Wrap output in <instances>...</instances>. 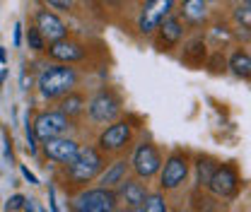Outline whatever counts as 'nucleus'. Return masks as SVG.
Segmentation results:
<instances>
[{"mask_svg": "<svg viewBox=\"0 0 251 212\" xmlns=\"http://www.w3.org/2000/svg\"><path fill=\"white\" fill-rule=\"evenodd\" d=\"M80 82V75L73 65H63V63H51L46 68H41L39 77H36V87L39 94L49 101L53 99H63L65 94L75 92Z\"/></svg>", "mask_w": 251, "mask_h": 212, "instance_id": "f257e3e1", "label": "nucleus"}, {"mask_svg": "<svg viewBox=\"0 0 251 212\" xmlns=\"http://www.w3.org/2000/svg\"><path fill=\"white\" fill-rule=\"evenodd\" d=\"M106 162H104V154L97 150L94 145H82L77 152V159L68 166L65 171V179L73 183V186H87L99 179V174L104 171Z\"/></svg>", "mask_w": 251, "mask_h": 212, "instance_id": "f03ea898", "label": "nucleus"}, {"mask_svg": "<svg viewBox=\"0 0 251 212\" xmlns=\"http://www.w3.org/2000/svg\"><path fill=\"white\" fill-rule=\"evenodd\" d=\"M119 210V195L109 188H82L73 195L70 212H116Z\"/></svg>", "mask_w": 251, "mask_h": 212, "instance_id": "7ed1b4c3", "label": "nucleus"}, {"mask_svg": "<svg viewBox=\"0 0 251 212\" xmlns=\"http://www.w3.org/2000/svg\"><path fill=\"white\" fill-rule=\"evenodd\" d=\"M121 106H124L121 104V96L114 90L104 87V90H99L87 101V109L85 111H87V116H90L92 123H114V121H119V116H121Z\"/></svg>", "mask_w": 251, "mask_h": 212, "instance_id": "20e7f679", "label": "nucleus"}, {"mask_svg": "<svg viewBox=\"0 0 251 212\" xmlns=\"http://www.w3.org/2000/svg\"><path fill=\"white\" fill-rule=\"evenodd\" d=\"M188 169H191L188 154L181 150H174L162 162V169H159V188H162V190H176L179 186L186 183Z\"/></svg>", "mask_w": 251, "mask_h": 212, "instance_id": "39448f33", "label": "nucleus"}, {"mask_svg": "<svg viewBox=\"0 0 251 212\" xmlns=\"http://www.w3.org/2000/svg\"><path fill=\"white\" fill-rule=\"evenodd\" d=\"M133 140V125L126 121V118H119V121L109 123L99 138H97V150L101 154H116V152H124Z\"/></svg>", "mask_w": 251, "mask_h": 212, "instance_id": "423d86ee", "label": "nucleus"}, {"mask_svg": "<svg viewBox=\"0 0 251 212\" xmlns=\"http://www.w3.org/2000/svg\"><path fill=\"white\" fill-rule=\"evenodd\" d=\"M130 169H133L135 179H140V181H150L152 176H157L159 169H162V154L157 150V145H152V142H140L133 150Z\"/></svg>", "mask_w": 251, "mask_h": 212, "instance_id": "0eeeda50", "label": "nucleus"}, {"mask_svg": "<svg viewBox=\"0 0 251 212\" xmlns=\"http://www.w3.org/2000/svg\"><path fill=\"white\" fill-rule=\"evenodd\" d=\"M70 125H73L70 118H65L61 111H39L36 118L31 121V130H34L36 140L46 142V140H53V138L65 135V130Z\"/></svg>", "mask_w": 251, "mask_h": 212, "instance_id": "6e6552de", "label": "nucleus"}, {"mask_svg": "<svg viewBox=\"0 0 251 212\" xmlns=\"http://www.w3.org/2000/svg\"><path fill=\"white\" fill-rule=\"evenodd\" d=\"M172 10H174V0H145L138 15V31L150 36L172 15Z\"/></svg>", "mask_w": 251, "mask_h": 212, "instance_id": "1a4fd4ad", "label": "nucleus"}, {"mask_svg": "<svg viewBox=\"0 0 251 212\" xmlns=\"http://www.w3.org/2000/svg\"><path fill=\"white\" fill-rule=\"evenodd\" d=\"M80 142L68 138V135H61V138H53V140H46L41 142V150L46 154V159L56 162V164H65L70 166L75 159H77V152H80Z\"/></svg>", "mask_w": 251, "mask_h": 212, "instance_id": "9d476101", "label": "nucleus"}, {"mask_svg": "<svg viewBox=\"0 0 251 212\" xmlns=\"http://www.w3.org/2000/svg\"><path fill=\"white\" fill-rule=\"evenodd\" d=\"M34 27L39 29V34L44 36L46 44H53V41H61L68 36V27L63 24V20L51 12V10H39L34 15Z\"/></svg>", "mask_w": 251, "mask_h": 212, "instance_id": "9b49d317", "label": "nucleus"}, {"mask_svg": "<svg viewBox=\"0 0 251 212\" xmlns=\"http://www.w3.org/2000/svg\"><path fill=\"white\" fill-rule=\"evenodd\" d=\"M46 53H49V58L56 63H63V65H73V63H80L85 61V56H87V51H85V46L82 44H77V41H73V39H61V41H53V44H49L46 46Z\"/></svg>", "mask_w": 251, "mask_h": 212, "instance_id": "f8f14e48", "label": "nucleus"}, {"mask_svg": "<svg viewBox=\"0 0 251 212\" xmlns=\"http://www.w3.org/2000/svg\"><path fill=\"white\" fill-rule=\"evenodd\" d=\"M210 193L218 195V198H232L239 188V176H237V169L232 164H220L213 174V179L208 183Z\"/></svg>", "mask_w": 251, "mask_h": 212, "instance_id": "ddd939ff", "label": "nucleus"}, {"mask_svg": "<svg viewBox=\"0 0 251 212\" xmlns=\"http://www.w3.org/2000/svg\"><path fill=\"white\" fill-rule=\"evenodd\" d=\"M184 36V27H181V20L179 17H167L159 27H157V48L159 51H169L174 48Z\"/></svg>", "mask_w": 251, "mask_h": 212, "instance_id": "4468645a", "label": "nucleus"}, {"mask_svg": "<svg viewBox=\"0 0 251 212\" xmlns=\"http://www.w3.org/2000/svg\"><path fill=\"white\" fill-rule=\"evenodd\" d=\"M116 195H119V200H124L128 210H135V208H143V203L148 198V188H145V183H140V179H126L116 188Z\"/></svg>", "mask_w": 251, "mask_h": 212, "instance_id": "2eb2a0df", "label": "nucleus"}, {"mask_svg": "<svg viewBox=\"0 0 251 212\" xmlns=\"http://www.w3.org/2000/svg\"><path fill=\"white\" fill-rule=\"evenodd\" d=\"M128 169H130V162L128 159H116L114 164H106L104 171L99 174V188H109V190H116L121 183L128 179Z\"/></svg>", "mask_w": 251, "mask_h": 212, "instance_id": "dca6fc26", "label": "nucleus"}, {"mask_svg": "<svg viewBox=\"0 0 251 212\" xmlns=\"http://www.w3.org/2000/svg\"><path fill=\"white\" fill-rule=\"evenodd\" d=\"M87 109V99L82 96V94H77V92H70V94H65L63 99H58V109L56 111H61L65 118H77V116H82V111Z\"/></svg>", "mask_w": 251, "mask_h": 212, "instance_id": "f3484780", "label": "nucleus"}, {"mask_svg": "<svg viewBox=\"0 0 251 212\" xmlns=\"http://www.w3.org/2000/svg\"><path fill=\"white\" fill-rule=\"evenodd\" d=\"M220 164L213 159V157H198L196 159V183L201 186V188H208V183L213 179V174H215V169H218Z\"/></svg>", "mask_w": 251, "mask_h": 212, "instance_id": "a211bd4d", "label": "nucleus"}, {"mask_svg": "<svg viewBox=\"0 0 251 212\" xmlns=\"http://www.w3.org/2000/svg\"><path fill=\"white\" fill-rule=\"evenodd\" d=\"M181 15H184V20L198 24L208 17V5H205V0H184L181 2Z\"/></svg>", "mask_w": 251, "mask_h": 212, "instance_id": "6ab92c4d", "label": "nucleus"}, {"mask_svg": "<svg viewBox=\"0 0 251 212\" xmlns=\"http://www.w3.org/2000/svg\"><path fill=\"white\" fill-rule=\"evenodd\" d=\"M229 68L237 77H251V56L244 53V51H237L229 58Z\"/></svg>", "mask_w": 251, "mask_h": 212, "instance_id": "aec40b11", "label": "nucleus"}, {"mask_svg": "<svg viewBox=\"0 0 251 212\" xmlns=\"http://www.w3.org/2000/svg\"><path fill=\"white\" fill-rule=\"evenodd\" d=\"M203 58H205V44H203L201 39H193L186 46V51H184V61L196 68V65L203 63Z\"/></svg>", "mask_w": 251, "mask_h": 212, "instance_id": "412c9836", "label": "nucleus"}, {"mask_svg": "<svg viewBox=\"0 0 251 212\" xmlns=\"http://www.w3.org/2000/svg\"><path fill=\"white\" fill-rule=\"evenodd\" d=\"M143 212H169L164 193H162V190L148 193V198H145V203H143Z\"/></svg>", "mask_w": 251, "mask_h": 212, "instance_id": "4be33fe9", "label": "nucleus"}, {"mask_svg": "<svg viewBox=\"0 0 251 212\" xmlns=\"http://www.w3.org/2000/svg\"><path fill=\"white\" fill-rule=\"evenodd\" d=\"M27 44H29L31 51H36V53H41V51H46V41H44V36L39 34V29L31 24L29 29H27Z\"/></svg>", "mask_w": 251, "mask_h": 212, "instance_id": "5701e85b", "label": "nucleus"}, {"mask_svg": "<svg viewBox=\"0 0 251 212\" xmlns=\"http://www.w3.org/2000/svg\"><path fill=\"white\" fill-rule=\"evenodd\" d=\"M234 20H237V24H239L242 29L251 31V7L249 5H239V7L234 10Z\"/></svg>", "mask_w": 251, "mask_h": 212, "instance_id": "b1692460", "label": "nucleus"}, {"mask_svg": "<svg viewBox=\"0 0 251 212\" xmlns=\"http://www.w3.org/2000/svg\"><path fill=\"white\" fill-rule=\"evenodd\" d=\"M25 203H27V198H25L22 193H15V195L7 200L5 210H7V212H20V210H25Z\"/></svg>", "mask_w": 251, "mask_h": 212, "instance_id": "393cba45", "label": "nucleus"}, {"mask_svg": "<svg viewBox=\"0 0 251 212\" xmlns=\"http://www.w3.org/2000/svg\"><path fill=\"white\" fill-rule=\"evenodd\" d=\"M49 208H51V212H61L58 203H56V188L53 186H49Z\"/></svg>", "mask_w": 251, "mask_h": 212, "instance_id": "a878e982", "label": "nucleus"}, {"mask_svg": "<svg viewBox=\"0 0 251 212\" xmlns=\"http://www.w3.org/2000/svg\"><path fill=\"white\" fill-rule=\"evenodd\" d=\"M44 2L51 7H58V10H70V5H73V0H44Z\"/></svg>", "mask_w": 251, "mask_h": 212, "instance_id": "bb28decb", "label": "nucleus"}, {"mask_svg": "<svg viewBox=\"0 0 251 212\" xmlns=\"http://www.w3.org/2000/svg\"><path fill=\"white\" fill-rule=\"evenodd\" d=\"M20 85H22V90L27 92L31 87V77H29V72H27V68L22 70V75H20Z\"/></svg>", "mask_w": 251, "mask_h": 212, "instance_id": "cd10ccee", "label": "nucleus"}, {"mask_svg": "<svg viewBox=\"0 0 251 212\" xmlns=\"http://www.w3.org/2000/svg\"><path fill=\"white\" fill-rule=\"evenodd\" d=\"M5 159L7 162H12V140H10V135L5 133Z\"/></svg>", "mask_w": 251, "mask_h": 212, "instance_id": "c85d7f7f", "label": "nucleus"}, {"mask_svg": "<svg viewBox=\"0 0 251 212\" xmlns=\"http://www.w3.org/2000/svg\"><path fill=\"white\" fill-rule=\"evenodd\" d=\"M20 171H22V176H25V179H27V181L31 183V186H36V183H39V179H36V176L31 174V171L27 169V166H20Z\"/></svg>", "mask_w": 251, "mask_h": 212, "instance_id": "c756f323", "label": "nucleus"}, {"mask_svg": "<svg viewBox=\"0 0 251 212\" xmlns=\"http://www.w3.org/2000/svg\"><path fill=\"white\" fill-rule=\"evenodd\" d=\"M20 44H22V24L17 22L15 24V46H20Z\"/></svg>", "mask_w": 251, "mask_h": 212, "instance_id": "7c9ffc66", "label": "nucleus"}, {"mask_svg": "<svg viewBox=\"0 0 251 212\" xmlns=\"http://www.w3.org/2000/svg\"><path fill=\"white\" fill-rule=\"evenodd\" d=\"M25 212H36V208H34V200H27V203H25Z\"/></svg>", "mask_w": 251, "mask_h": 212, "instance_id": "2f4dec72", "label": "nucleus"}, {"mask_svg": "<svg viewBox=\"0 0 251 212\" xmlns=\"http://www.w3.org/2000/svg\"><path fill=\"white\" fill-rule=\"evenodd\" d=\"M5 61H7V53H5V48L0 46V63H5Z\"/></svg>", "mask_w": 251, "mask_h": 212, "instance_id": "473e14b6", "label": "nucleus"}, {"mask_svg": "<svg viewBox=\"0 0 251 212\" xmlns=\"http://www.w3.org/2000/svg\"><path fill=\"white\" fill-rule=\"evenodd\" d=\"M5 77H7V72H5V70H2V72H0V85H2V82H5Z\"/></svg>", "mask_w": 251, "mask_h": 212, "instance_id": "72a5a7b5", "label": "nucleus"}, {"mask_svg": "<svg viewBox=\"0 0 251 212\" xmlns=\"http://www.w3.org/2000/svg\"><path fill=\"white\" fill-rule=\"evenodd\" d=\"M116 212H130V210H128V208H119V210H116Z\"/></svg>", "mask_w": 251, "mask_h": 212, "instance_id": "f704fd0d", "label": "nucleus"}, {"mask_svg": "<svg viewBox=\"0 0 251 212\" xmlns=\"http://www.w3.org/2000/svg\"><path fill=\"white\" fill-rule=\"evenodd\" d=\"M244 5H249V7H251V0H247V2H244Z\"/></svg>", "mask_w": 251, "mask_h": 212, "instance_id": "c9c22d12", "label": "nucleus"}, {"mask_svg": "<svg viewBox=\"0 0 251 212\" xmlns=\"http://www.w3.org/2000/svg\"><path fill=\"white\" fill-rule=\"evenodd\" d=\"M39 212H46V210H39Z\"/></svg>", "mask_w": 251, "mask_h": 212, "instance_id": "e433bc0d", "label": "nucleus"}, {"mask_svg": "<svg viewBox=\"0 0 251 212\" xmlns=\"http://www.w3.org/2000/svg\"><path fill=\"white\" fill-rule=\"evenodd\" d=\"M106 2H111V0H106Z\"/></svg>", "mask_w": 251, "mask_h": 212, "instance_id": "4c0bfd02", "label": "nucleus"}, {"mask_svg": "<svg viewBox=\"0 0 251 212\" xmlns=\"http://www.w3.org/2000/svg\"><path fill=\"white\" fill-rule=\"evenodd\" d=\"M181 212H186V210H181Z\"/></svg>", "mask_w": 251, "mask_h": 212, "instance_id": "58836bf2", "label": "nucleus"}, {"mask_svg": "<svg viewBox=\"0 0 251 212\" xmlns=\"http://www.w3.org/2000/svg\"><path fill=\"white\" fill-rule=\"evenodd\" d=\"M205 2H208V0H205Z\"/></svg>", "mask_w": 251, "mask_h": 212, "instance_id": "ea45409f", "label": "nucleus"}]
</instances>
